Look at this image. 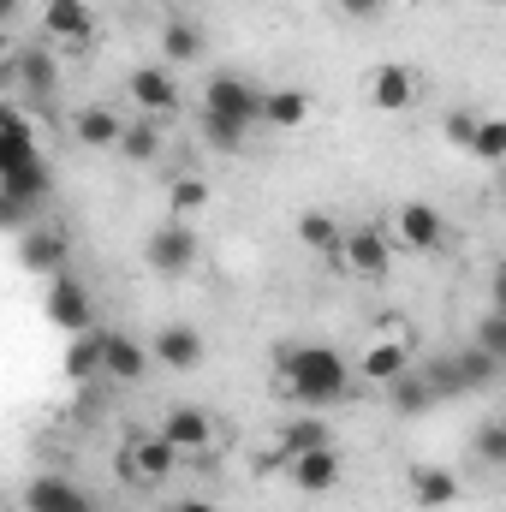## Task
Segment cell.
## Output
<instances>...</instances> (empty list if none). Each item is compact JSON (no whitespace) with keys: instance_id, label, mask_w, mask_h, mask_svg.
Masks as SVG:
<instances>
[{"instance_id":"1","label":"cell","mask_w":506,"mask_h":512,"mask_svg":"<svg viewBox=\"0 0 506 512\" xmlns=\"http://www.w3.org/2000/svg\"><path fill=\"white\" fill-rule=\"evenodd\" d=\"M274 370L304 411H328L352 393V364L340 346H274Z\"/></svg>"},{"instance_id":"2","label":"cell","mask_w":506,"mask_h":512,"mask_svg":"<svg viewBox=\"0 0 506 512\" xmlns=\"http://www.w3.org/2000/svg\"><path fill=\"white\" fill-rule=\"evenodd\" d=\"M197 251H203V245H197V233H191L185 221H173V215L143 239V262H149L155 274H173V280L197 268Z\"/></svg>"},{"instance_id":"3","label":"cell","mask_w":506,"mask_h":512,"mask_svg":"<svg viewBox=\"0 0 506 512\" xmlns=\"http://www.w3.org/2000/svg\"><path fill=\"white\" fill-rule=\"evenodd\" d=\"M256 108H262V90H256L251 78H239V72H215L209 78V90H203V114H215V120H233V126H256Z\"/></svg>"},{"instance_id":"4","label":"cell","mask_w":506,"mask_h":512,"mask_svg":"<svg viewBox=\"0 0 506 512\" xmlns=\"http://www.w3.org/2000/svg\"><path fill=\"white\" fill-rule=\"evenodd\" d=\"M126 102L143 120L179 114V78H173V66H137V72H126Z\"/></svg>"},{"instance_id":"5","label":"cell","mask_w":506,"mask_h":512,"mask_svg":"<svg viewBox=\"0 0 506 512\" xmlns=\"http://www.w3.org/2000/svg\"><path fill=\"white\" fill-rule=\"evenodd\" d=\"M334 262H340L346 274H358V280H381V274L393 268V245H387V233H381V227H346Z\"/></svg>"},{"instance_id":"6","label":"cell","mask_w":506,"mask_h":512,"mask_svg":"<svg viewBox=\"0 0 506 512\" xmlns=\"http://www.w3.org/2000/svg\"><path fill=\"white\" fill-rule=\"evenodd\" d=\"M179 471V453L161 441V435H131L126 447H120V477L131 483H143V489H155V483H167Z\"/></svg>"},{"instance_id":"7","label":"cell","mask_w":506,"mask_h":512,"mask_svg":"<svg viewBox=\"0 0 506 512\" xmlns=\"http://www.w3.org/2000/svg\"><path fill=\"white\" fill-rule=\"evenodd\" d=\"M143 346H149V364H161V370H173V376L197 370V364H203V352H209V346H203V334H197L191 322H167V328H155Z\"/></svg>"},{"instance_id":"8","label":"cell","mask_w":506,"mask_h":512,"mask_svg":"<svg viewBox=\"0 0 506 512\" xmlns=\"http://www.w3.org/2000/svg\"><path fill=\"white\" fill-rule=\"evenodd\" d=\"M179 459H197V453H209L215 447V417L203 411V405H173L167 417H161V429H155Z\"/></svg>"},{"instance_id":"9","label":"cell","mask_w":506,"mask_h":512,"mask_svg":"<svg viewBox=\"0 0 506 512\" xmlns=\"http://www.w3.org/2000/svg\"><path fill=\"white\" fill-rule=\"evenodd\" d=\"M393 233H399V245H411V251H441V245H447V215H441L435 203L411 197V203L393 209Z\"/></svg>"},{"instance_id":"10","label":"cell","mask_w":506,"mask_h":512,"mask_svg":"<svg viewBox=\"0 0 506 512\" xmlns=\"http://www.w3.org/2000/svg\"><path fill=\"white\" fill-rule=\"evenodd\" d=\"M48 322H54V328H66V334H84V328H96L90 286H84V280H72L66 268H60V274H54V286H48Z\"/></svg>"},{"instance_id":"11","label":"cell","mask_w":506,"mask_h":512,"mask_svg":"<svg viewBox=\"0 0 506 512\" xmlns=\"http://www.w3.org/2000/svg\"><path fill=\"white\" fill-rule=\"evenodd\" d=\"M280 471H286V483H292L298 495H334V483H340V453H334V447L292 453Z\"/></svg>"},{"instance_id":"12","label":"cell","mask_w":506,"mask_h":512,"mask_svg":"<svg viewBox=\"0 0 506 512\" xmlns=\"http://www.w3.org/2000/svg\"><path fill=\"white\" fill-rule=\"evenodd\" d=\"M417 102V72L405 60H381L376 78H370V108L376 114H411Z\"/></svg>"},{"instance_id":"13","label":"cell","mask_w":506,"mask_h":512,"mask_svg":"<svg viewBox=\"0 0 506 512\" xmlns=\"http://www.w3.org/2000/svg\"><path fill=\"white\" fill-rule=\"evenodd\" d=\"M310 114H316V102H310V90H298V84H274V90H262V108H256V126L298 131V126H310Z\"/></svg>"},{"instance_id":"14","label":"cell","mask_w":506,"mask_h":512,"mask_svg":"<svg viewBox=\"0 0 506 512\" xmlns=\"http://www.w3.org/2000/svg\"><path fill=\"white\" fill-rule=\"evenodd\" d=\"M42 30L66 48H84L96 36V18H90V0H48L42 6Z\"/></svg>"},{"instance_id":"15","label":"cell","mask_w":506,"mask_h":512,"mask_svg":"<svg viewBox=\"0 0 506 512\" xmlns=\"http://www.w3.org/2000/svg\"><path fill=\"white\" fill-rule=\"evenodd\" d=\"M120 131H126V114H120L114 102H84V108L72 114V137H78L84 149H114Z\"/></svg>"},{"instance_id":"16","label":"cell","mask_w":506,"mask_h":512,"mask_svg":"<svg viewBox=\"0 0 506 512\" xmlns=\"http://www.w3.org/2000/svg\"><path fill=\"white\" fill-rule=\"evenodd\" d=\"M411 364H417V358H411V340H370L364 358H358V376L370 387H387V382H399Z\"/></svg>"},{"instance_id":"17","label":"cell","mask_w":506,"mask_h":512,"mask_svg":"<svg viewBox=\"0 0 506 512\" xmlns=\"http://www.w3.org/2000/svg\"><path fill=\"white\" fill-rule=\"evenodd\" d=\"M24 507L30 512H96V501H90L72 477H30Z\"/></svg>"},{"instance_id":"18","label":"cell","mask_w":506,"mask_h":512,"mask_svg":"<svg viewBox=\"0 0 506 512\" xmlns=\"http://www.w3.org/2000/svg\"><path fill=\"white\" fill-rule=\"evenodd\" d=\"M203 54H209V36H203V24L173 12V18L161 24V60H167V66H197Z\"/></svg>"},{"instance_id":"19","label":"cell","mask_w":506,"mask_h":512,"mask_svg":"<svg viewBox=\"0 0 506 512\" xmlns=\"http://www.w3.org/2000/svg\"><path fill=\"white\" fill-rule=\"evenodd\" d=\"M102 376L114 382H143L149 376V346L131 334H102Z\"/></svg>"},{"instance_id":"20","label":"cell","mask_w":506,"mask_h":512,"mask_svg":"<svg viewBox=\"0 0 506 512\" xmlns=\"http://www.w3.org/2000/svg\"><path fill=\"white\" fill-rule=\"evenodd\" d=\"M18 262H24L30 274H60V268H66V233H60V227H30V233L18 239Z\"/></svg>"},{"instance_id":"21","label":"cell","mask_w":506,"mask_h":512,"mask_svg":"<svg viewBox=\"0 0 506 512\" xmlns=\"http://www.w3.org/2000/svg\"><path fill=\"white\" fill-rule=\"evenodd\" d=\"M114 149L126 155L131 167H149V161H161V149H167V131H161V120L126 114V131H120V143H114Z\"/></svg>"},{"instance_id":"22","label":"cell","mask_w":506,"mask_h":512,"mask_svg":"<svg viewBox=\"0 0 506 512\" xmlns=\"http://www.w3.org/2000/svg\"><path fill=\"white\" fill-rule=\"evenodd\" d=\"M411 501L417 507H453L459 501V471H447V465H411Z\"/></svg>"},{"instance_id":"23","label":"cell","mask_w":506,"mask_h":512,"mask_svg":"<svg viewBox=\"0 0 506 512\" xmlns=\"http://www.w3.org/2000/svg\"><path fill=\"white\" fill-rule=\"evenodd\" d=\"M381 393H387V405H393L399 417H423V411H435V405H441V399H435V387H429V376H423L417 364H411L399 382H387Z\"/></svg>"},{"instance_id":"24","label":"cell","mask_w":506,"mask_h":512,"mask_svg":"<svg viewBox=\"0 0 506 512\" xmlns=\"http://www.w3.org/2000/svg\"><path fill=\"white\" fill-rule=\"evenodd\" d=\"M286 459L292 453H316V447H334V429H328V417L322 411H304V417H292L286 429H280V441H274Z\"/></svg>"},{"instance_id":"25","label":"cell","mask_w":506,"mask_h":512,"mask_svg":"<svg viewBox=\"0 0 506 512\" xmlns=\"http://www.w3.org/2000/svg\"><path fill=\"white\" fill-rule=\"evenodd\" d=\"M340 233H346V227H340L328 209H304V215H298V245L316 251V256H328V262L340 251Z\"/></svg>"},{"instance_id":"26","label":"cell","mask_w":506,"mask_h":512,"mask_svg":"<svg viewBox=\"0 0 506 512\" xmlns=\"http://www.w3.org/2000/svg\"><path fill=\"white\" fill-rule=\"evenodd\" d=\"M12 72L24 78V90H30V96H54V84H60V66H54V54H48V48H24V54L12 60Z\"/></svg>"},{"instance_id":"27","label":"cell","mask_w":506,"mask_h":512,"mask_svg":"<svg viewBox=\"0 0 506 512\" xmlns=\"http://www.w3.org/2000/svg\"><path fill=\"white\" fill-rule=\"evenodd\" d=\"M66 376H72V382H96V376H102V334H96V328L72 334V346H66Z\"/></svg>"},{"instance_id":"28","label":"cell","mask_w":506,"mask_h":512,"mask_svg":"<svg viewBox=\"0 0 506 512\" xmlns=\"http://www.w3.org/2000/svg\"><path fill=\"white\" fill-rule=\"evenodd\" d=\"M167 209H173V221L209 209V179H203V173H179V179L167 185Z\"/></svg>"},{"instance_id":"29","label":"cell","mask_w":506,"mask_h":512,"mask_svg":"<svg viewBox=\"0 0 506 512\" xmlns=\"http://www.w3.org/2000/svg\"><path fill=\"white\" fill-rule=\"evenodd\" d=\"M471 447H477V465H489V471H501V465H506V423H501V417H489V423H477V435H471Z\"/></svg>"},{"instance_id":"30","label":"cell","mask_w":506,"mask_h":512,"mask_svg":"<svg viewBox=\"0 0 506 512\" xmlns=\"http://www.w3.org/2000/svg\"><path fill=\"white\" fill-rule=\"evenodd\" d=\"M471 155H477L483 167H501V155H506V126L495 120V114H483V120H477V137H471Z\"/></svg>"},{"instance_id":"31","label":"cell","mask_w":506,"mask_h":512,"mask_svg":"<svg viewBox=\"0 0 506 512\" xmlns=\"http://www.w3.org/2000/svg\"><path fill=\"white\" fill-rule=\"evenodd\" d=\"M477 108H453V114H441V137L453 143V149H471V137H477Z\"/></svg>"},{"instance_id":"32","label":"cell","mask_w":506,"mask_h":512,"mask_svg":"<svg viewBox=\"0 0 506 512\" xmlns=\"http://www.w3.org/2000/svg\"><path fill=\"white\" fill-rule=\"evenodd\" d=\"M477 352H489V358L506 364V310H489V316L477 322Z\"/></svg>"},{"instance_id":"33","label":"cell","mask_w":506,"mask_h":512,"mask_svg":"<svg viewBox=\"0 0 506 512\" xmlns=\"http://www.w3.org/2000/svg\"><path fill=\"white\" fill-rule=\"evenodd\" d=\"M203 137H209V149H221V155L245 149V126H233V120H215V114H203Z\"/></svg>"},{"instance_id":"34","label":"cell","mask_w":506,"mask_h":512,"mask_svg":"<svg viewBox=\"0 0 506 512\" xmlns=\"http://www.w3.org/2000/svg\"><path fill=\"white\" fill-rule=\"evenodd\" d=\"M334 6H340L346 18H364V24H370V18H381V6H387V0H334Z\"/></svg>"},{"instance_id":"35","label":"cell","mask_w":506,"mask_h":512,"mask_svg":"<svg viewBox=\"0 0 506 512\" xmlns=\"http://www.w3.org/2000/svg\"><path fill=\"white\" fill-rule=\"evenodd\" d=\"M161 512H221L215 501H167Z\"/></svg>"},{"instance_id":"36","label":"cell","mask_w":506,"mask_h":512,"mask_svg":"<svg viewBox=\"0 0 506 512\" xmlns=\"http://www.w3.org/2000/svg\"><path fill=\"white\" fill-rule=\"evenodd\" d=\"M6 78H12V60H6V54H0V90H6Z\"/></svg>"},{"instance_id":"37","label":"cell","mask_w":506,"mask_h":512,"mask_svg":"<svg viewBox=\"0 0 506 512\" xmlns=\"http://www.w3.org/2000/svg\"><path fill=\"white\" fill-rule=\"evenodd\" d=\"M12 12H18V0H0V24H6V18H12Z\"/></svg>"},{"instance_id":"38","label":"cell","mask_w":506,"mask_h":512,"mask_svg":"<svg viewBox=\"0 0 506 512\" xmlns=\"http://www.w3.org/2000/svg\"><path fill=\"white\" fill-rule=\"evenodd\" d=\"M489 6H506V0H489Z\"/></svg>"},{"instance_id":"39","label":"cell","mask_w":506,"mask_h":512,"mask_svg":"<svg viewBox=\"0 0 506 512\" xmlns=\"http://www.w3.org/2000/svg\"><path fill=\"white\" fill-rule=\"evenodd\" d=\"M179 6H185V0H179Z\"/></svg>"}]
</instances>
